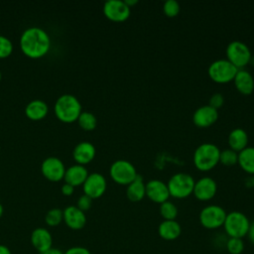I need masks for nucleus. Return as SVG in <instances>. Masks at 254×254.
I'll return each instance as SVG.
<instances>
[{
	"instance_id": "f257e3e1",
	"label": "nucleus",
	"mask_w": 254,
	"mask_h": 254,
	"mask_svg": "<svg viewBox=\"0 0 254 254\" xmlns=\"http://www.w3.org/2000/svg\"><path fill=\"white\" fill-rule=\"evenodd\" d=\"M20 45L24 54L30 58H40L49 51L50 38L43 29L33 27L22 34Z\"/></svg>"
},
{
	"instance_id": "f03ea898",
	"label": "nucleus",
	"mask_w": 254,
	"mask_h": 254,
	"mask_svg": "<svg viewBox=\"0 0 254 254\" xmlns=\"http://www.w3.org/2000/svg\"><path fill=\"white\" fill-rule=\"evenodd\" d=\"M219 148L209 142L200 144L193 153L194 166L202 172L213 169L219 163Z\"/></svg>"
},
{
	"instance_id": "7ed1b4c3",
	"label": "nucleus",
	"mask_w": 254,
	"mask_h": 254,
	"mask_svg": "<svg viewBox=\"0 0 254 254\" xmlns=\"http://www.w3.org/2000/svg\"><path fill=\"white\" fill-rule=\"evenodd\" d=\"M55 112L62 121L72 122L77 120L81 113V105L75 96L64 94L58 98L55 104Z\"/></svg>"
},
{
	"instance_id": "20e7f679",
	"label": "nucleus",
	"mask_w": 254,
	"mask_h": 254,
	"mask_svg": "<svg viewBox=\"0 0 254 254\" xmlns=\"http://www.w3.org/2000/svg\"><path fill=\"white\" fill-rule=\"evenodd\" d=\"M250 226V220L241 211H231L226 214L223 228L228 237L243 238L247 236Z\"/></svg>"
},
{
	"instance_id": "39448f33",
	"label": "nucleus",
	"mask_w": 254,
	"mask_h": 254,
	"mask_svg": "<svg viewBox=\"0 0 254 254\" xmlns=\"http://www.w3.org/2000/svg\"><path fill=\"white\" fill-rule=\"evenodd\" d=\"M193 178L187 173H177L173 175L167 183L170 196L185 198L190 195L194 188Z\"/></svg>"
},
{
	"instance_id": "423d86ee",
	"label": "nucleus",
	"mask_w": 254,
	"mask_h": 254,
	"mask_svg": "<svg viewBox=\"0 0 254 254\" xmlns=\"http://www.w3.org/2000/svg\"><path fill=\"white\" fill-rule=\"evenodd\" d=\"M238 68L228 60L219 59L210 64L207 69L209 77L217 83H226L234 79Z\"/></svg>"
},
{
	"instance_id": "0eeeda50",
	"label": "nucleus",
	"mask_w": 254,
	"mask_h": 254,
	"mask_svg": "<svg viewBox=\"0 0 254 254\" xmlns=\"http://www.w3.org/2000/svg\"><path fill=\"white\" fill-rule=\"evenodd\" d=\"M226 214L223 207L216 204H209L200 210L198 219L202 227L214 230L223 226Z\"/></svg>"
},
{
	"instance_id": "6e6552de",
	"label": "nucleus",
	"mask_w": 254,
	"mask_h": 254,
	"mask_svg": "<svg viewBox=\"0 0 254 254\" xmlns=\"http://www.w3.org/2000/svg\"><path fill=\"white\" fill-rule=\"evenodd\" d=\"M109 173L115 183L125 186L131 184L138 176L134 165L123 159L113 162L110 166Z\"/></svg>"
},
{
	"instance_id": "1a4fd4ad",
	"label": "nucleus",
	"mask_w": 254,
	"mask_h": 254,
	"mask_svg": "<svg viewBox=\"0 0 254 254\" xmlns=\"http://www.w3.org/2000/svg\"><path fill=\"white\" fill-rule=\"evenodd\" d=\"M226 57L238 69L247 65L251 59V51L246 44L240 41H232L226 47Z\"/></svg>"
},
{
	"instance_id": "9d476101",
	"label": "nucleus",
	"mask_w": 254,
	"mask_h": 254,
	"mask_svg": "<svg viewBox=\"0 0 254 254\" xmlns=\"http://www.w3.org/2000/svg\"><path fill=\"white\" fill-rule=\"evenodd\" d=\"M131 8L127 6L125 1L108 0L103 5V13L111 21L123 22L130 16Z\"/></svg>"
},
{
	"instance_id": "9b49d317",
	"label": "nucleus",
	"mask_w": 254,
	"mask_h": 254,
	"mask_svg": "<svg viewBox=\"0 0 254 254\" xmlns=\"http://www.w3.org/2000/svg\"><path fill=\"white\" fill-rule=\"evenodd\" d=\"M106 180L99 173L88 174L85 182L83 183L84 194L88 195L90 198L100 197L106 190Z\"/></svg>"
},
{
	"instance_id": "f8f14e48",
	"label": "nucleus",
	"mask_w": 254,
	"mask_h": 254,
	"mask_svg": "<svg viewBox=\"0 0 254 254\" xmlns=\"http://www.w3.org/2000/svg\"><path fill=\"white\" fill-rule=\"evenodd\" d=\"M216 190V182L210 177H202L194 183L192 193L198 200L207 201L215 195Z\"/></svg>"
},
{
	"instance_id": "ddd939ff",
	"label": "nucleus",
	"mask_w": 254,
	"mask_h": 254,
	"mask_svg": "<svg viewBox=\"0 0 254 254\" xmlns=\"http://www.w3.org/2000/svg\"><path fill=\"white\" fill-rule=\"evenodd\" d=\"M146 195L150 200L161 204L169 200L170 192L166 183L154 179L146 184Z\"/></svg>"
},
{
	"instance_id": "4468645a",
	"label": "nucleus",
	"mask_w": 254,
	"mask_h": 254,
	"mask_svg": "<svg viewBox=\"0 0 254 254\" xmlns=\"http://www.w3.org/2000/svg\"><path fill=\"white\" fill-rule=\"evenodd\" d=\"M218 119L217 109L211 107L210 105H202L198 107L192 115L193 123L200 128H205L211 126Z\"/></svg>"
},
{
	"instance_id": "2eb2a0df",
	"label": "nucleus",
	"mask_w": 254,
	"mask_h": 254,
	"mask_svg": "<svg viewBox=\"0 0 254 254\" xmlns=\"http://www.w3.org/2000/svg\"><path fill=\"white\" fill-rule=\"evenodd\" d=\"M42 172L47 179L51 181H60L64 177L65 169L61 159L57 157H49L42 163Z\"/></svg>"
},
{
	"instance_id": "dca6fc26",
	"label": "nucleus",
	"mask_w": 254,
	"mask_h": 254,
	"mask_svg": "<svg viewBox=\"0 0 254 254\" xmlns=\"http://www.w3.org/2000/svg\"><path fill=\"white\" fill-rule=\"evenodd\" d=\"M64 220L70 229L79 230L84 227L86 216L76 205H69L64 210Z\"/></svg>"
},
{
	"instance_id": "f3484780",
	"label": "nucleus",
	"mask_w": 254,
	"mask_h": 254,
	"mask_svg": "<svg viewBox=\"0 0 254 254\" xmlns=\"http://www.w3.org/2000/svg\"><path fill=\"white\" fill-rule=\"evenodd\" d=\"M31 243L38 252L43 253L53 247V237L48 229L38 227L31 234Z\"/></svg>"
},
{
	"instance_id": "a211bd4d",
	"label": "nucleus",
	"mask_w": 254,
	"mask_h": 254,
	"mask_svg": "<svg viewBox=\"0 0 254 254\" xmlns=\"http://www.w3.org/2000/svg\"><path fill=\"white\" fill-rule=\"evenodd\" d=\"M182 233V227L177 220H163L158 227L159 236L167 241L176 240Z\"/></svg>"
},
{
	"instance_id": "6ab92c4d",
	"label": "nucleus",
	"mask_w": 254,
	"mask_h": 254,
	"mask_svg": "<svg viewBox=\"0 0 254 254\" xmlns=\"http://www.w3.org/2000/svg\"><path fill=\"white\" fill-rule=\"evenodd\" d=\"M73 158L79 164H87L93 160L95 156V147L90 142H80L73 149Z\"/></svg>"
},
{
	"instance_id": "aec40b11",
	"label": "nucleus",
	"mask_w": 254,
	"mask_h": 254,
	"mask_svg": "<svg viewBox=\"0 0 254 254\" xmlns=\"http://www.w3.org/2000/svg\"><path fill=\"white\" fill-rule=\"evenodd\" d=\"M233 81L237 90L242 94L248 95L254 90V78L252 74L245 69H238Z\"/></svg>"
},
{
	"instance_id": "412c9836",
	"label": "nucleus",
	"mask_w": 254,
	"mask_h": 254,
	"mask_svg": "<svg viewBox=\"0 0 254 254\" xmlns=\"http://www.w3.org/2000/svg\"><path fill=\"white\" fill-rule=\"evenodd\" d=\"M88 176L87 170L82 165H73L69 167L64 173V180L66 184H69L72 187L79 186L83 184Z\"/></svg>"
},
{
	"instance_id": "4be33fe9",
	"label": "nucleus",
	"mask_w": 254,
	"mask_h": 254,
	"mask_svg": "<svg viewBox=\"0 0 254 254\" xmlns=\"http://www.w3.org/2000/svg\"><path fill=\"white\" fill-rule=\"evenodd\" d=\"M126 195L129 200L134 202L142 200L146 195V184L139 174L136 179L127 186Z\"/></svg>"
},
{
	"instance_id": "5701e85b",
	"label": "nucleus",
	"mask_w": 254,
	"mask_h": 254,
	"mask_svg": "<svg viewBox=\"0 0 254 254\" xmlns=\"http://www.w3.org/2000/svg\"><path fill=\"white\" fill-rule=\"evenodd\" d=\"M228 144L230 149L235 152H240L247 147L248 135L242 128H234L228 135Z\"/></svg>"
},
{
	"instance_id": "b1692460",
	"label": "nucleus",
	"mask_w": 254,
	"mask_h": 254,
	"mask_svg": "<svg viewBox=\"0 0 254 254\" xmlns=\"http://www.w3.org/2000/svg\"><path fill=\"white\" fill-rule=\"evenodd\" d=\"M238 164L243 171L254 175V147H246L238 152Z\"/></svg>"
},
{
	"instance_id": "393cba45",
	"label": "nucleus",
	"mask_w": 254,
	"mask_h": 254,
	"mask_svg": "<svg viewBox=\"0 0 254 254\" xmlns=\"http://www.w3.org/2000/svg\"><path fill=\"white\" fill-rule=\"evenodd\" d=\"M25 112L30 119L39 120L48 113V105L42 100H33L28 103Z\"/></svg>"
},
{
	"instance_id": "a878e982",
	"label": "nucleus",
	"mask_w": 254,
	"mask_h": 254,
	"mask_svg": "<svg viewBox=\"0 0 254 254\" xmlns=\"http://www.w3.org/2000/svg\"><path fill=\"white\" fill-rule=\"evenodd\" d=\"M179 210L177 205L170 200L160 204V214L164 220H176Z\"/></svg>"
},
{
	"instance_id": "bb28decb",
	"label": "nucleus",
	"mask_w": 254,
	"mask_h": 254,
	"mask_svg": "<svg viewBox=\"0 0 254 254\" xmlns=\"http://www.w3.org/2000/svg\"><path fill=\"white\" fill-rule=\"evenodd\" d=\"M77 121H78L79 126L82 129L87 130V131L93 130L97 124L95 115L88 111H81V113L79 114V116L77 118Z\"/></svg>"
},
{
	"instance_id": "cd10ccee",
	"label": "nucleus",
	"mask_w": 254,
	"mask_h": 254,
	"mask_svg": "<svg viewBox=\"0 0 254 254\" xmlns=\"http://www.w3.org/2000/svg\"><path fill=\"white\" fill-rule=\"evenodd\" d=\"M219 162L226 167L234 166L235 164L238 163V153L230 148L224 149L220 151Z\"/></svg>"
},
{
	"instance_id": "c85d7f7f",
	"label": "nucleus",
	"mask_w": 254,
	"mask_h": 254,
	"mask_svg": "<svg viewBox=\"0 0 254 254\" xmlns=\"http://www.w3.org/2000/svg\"><path fill=\"white\" fill-rule=\"evenodd\" d=\"M225 249L229 254H241L244 251V242L242 238L228 237Z\"/></svg>"
},
{
	"instance_id": "c756f323",
	"label": "nucleus",
	"mask_w": 254,
	"mask_h": 254,
	"mask_svg": "<svg viewBox=\"0 0 254 254\" xmlns=\"http://www.w3.org/2000/svg\"><path fill=\"white\" fill-rule=\"evenodd\" d=\"M63 219H64V211L60 208L50 209L45 216V221L50 226L59 225Z\"/></svg>"
},
{
	"instance_id": "7c9ffc66",
	"label": "nucleus",
	"mask_w": 254,
	"mask_h": 254,
	"mask_svg": "<svg viewBox=\"0 0 254 254\" xmlns=\"http://www.w3.org/2000/svg\"><path fill=\"white\" fill-rule=\"evenodd\" d=\"M163 10L168 17H175L179 14L181 6L180 3L176 0H167L163 5Z\"/></svg>"
},
{
	"instance_id": "2f4dec72",
	"label": "nucleus",
	"mask_w": 254,
	"mask_h": 254,
	"mask_svg": "<svg viewBox=\"0 0 254 254\" xmlns=\"http://www.w3.org/2000/svg\"><path fill=\"white\" fill-rule=\"evenodd\" d=\"M12 43L11 41L0 35V58H6L8 57L12 52Z\"/></svg>"
},
{
	"instance_id": "473e14b6",
	"label": "nucleus",
	"mask_w": 254,
	"mask_h": 254,
	"mask_svg": "<svg viewBox=\"0 0 254 254\" xmlns=\"http://www.w3.org/2000/svg\"><path fill=\"white\" fill-rule=\"evenodd\" d=\"M92 204V198H90L88 195L86 194H82L78 199H77V202H76V206L82 210L83 212L85 210H88L90 208Z\"/></svg>"
},
{
	"instance_id": "72a5a7b5",
	"label": "nucleus",
	"mask_w": 254,
	"mask_h": 254,
	"mask_svg": "<svg viewBox=\"0 0 254 254\" xmlns=\"http://www.w3.org/2000/svg\"><path fill=\"white\" fill-rule=\"evenodd\" d=\"M223 102H224L223 95L219 92H216V93H214L210 96L209 101H208V105H210L211 107H213L215 109H218L219 107H221L223 105Z\"/></svg>"
},
{
	"instance_id": "f704fd0d",
	"label": "nucleus",
	"mask_w": 254,
	"mask_h": 254,
	"mask_svg": "<svg viewBox=\"0 0 254 254\" xmlns=\"http://www.w3.org/2000/svg\"><path fill=\"white\" fill-rule=\"evenodd\" d=\"M64 254H91L90 251L82 246H73L68 248Z\"/></svg>"
},
{
	"instance_id": "c9c22d12",
	"label": "nucleus",
	"mask_w": 254,
	"mask_h": 254,
	"mask_svg": "<svg viewBox=\"0 0 254 254\" xmlns=\"http://www.w3.org/2000/svg\"><path fill=\"white\" fill-rule=\"evenodd\" d=\"M247 237L249 239V241L254 245V219L250 222V226H249V230L247 233Z\"/></svg>"
},
{
	"instance_id": "e433bc0d",
	"label": "nucleus",
	"mask_w": 254,
	"mask_h": 254,
	"mask_svg": "<svg viewBox=\"0 0 254 254\" xmlns=\"http://www.w3.org/2000/svg\"><path fill=\"white\" fill-rule=\"evenodd\" d=\"M62 192L64 193V194H65V195H70L72 192H73V187L72 186H70L69 184H64V185H63V187H62Z\"/></svg>"
},
{
	"instance_id": "4c0bfd02",
	"label": "nucleus",
	"mask_w": 254,
	"mask_h": 254,
	"mask_svg": "<svg viewBox=\"0 0 254 254\" xmlns=\"http://www.w3.org/2000/svg\"><path fill=\"white\" fill-rule=\"evenodd\" d=\"M41 254H64V252L59 249V248H56V247H51L50 249L46 250L45 252L41 253Z\"/></svg>"
},
{
	"instance_id": "58836bf2",
	"label": "nucleus",
	"mask_w": 254,
	"mask_h": 254,
	"mask_svg": "<svg viewBox=\"0 0 254 254\" xmlns=\"http://www.w3.org/2000/svg\"><path fill=\"white\" fill-rule=\"evenodd\" d=\"M245 185L248 188H253L254 187V175H250L245 179Z\"/></svg>"
},
{
	"instance_id": "ea45409f",
	"label": "nucleus",
	"mask_w": 254,
	"mask_h": 254,
	"mask_svg": "<svg viewBox=\"0 0 254 254\" xmlns=\"http://www.w3.org/2000/svg\"><path fill=\"white\" fill-rule=\"evenodd\" d=\"M0 254H12L11 250L3 244H0Z\"/></svg>"
},
{
	"instance_id": "a19ab883",
	"label": "nucleus",
	"mask_w": 254,
	"mask_h": 254,
	"mask_svg": "<svg viewBox=\"0 0 254 254\" xmlns=\"http://www.w3.org/2000/svg\"><path fill=\"white\" fill-rule=\"evenodd\" d=\"M125 3L127 4V6H129V7L131 8L133 5L137 4V3H138V1H137V0H126V1H125Z\"/></svg>"
},
{
	"instance_id": "79ce46f5",
	"label": "nucleus",
	"mask_w": 254,
	"mask_h": 254,
	"mask_svg": "<svg viewBox=\"0 0 254 254\" xmlns=\"http://www.w3.org/2000/svg\"><path fill=\"white\" fill-rule=\"evenodd\" d=\"M249 64H251L254 66V56H251V59H250Z\"/></svg>"
},
{
	"instance_id": "37998d69",
	"label": "nucleus",
	"mask_w": 254,
	"mask_h": 254,
	"mask_svg": "<svg viewBox=\"0 0 254 254\" xmlns=\"http://www.w3.org/2000/svg\"><path fill=\"white\" fill-rule=\"evenodd\" d=\"M2 214H3V206H2V204L0 203V217L2 216Z\"/></svg>"
},
{
	"instance_id": "c03bdc74",
	"label": "nucleus",
	"mask_w": 254,
	"mask_h": 254,
	"mask_svg": "<svg viewBox=\"0 0 254 254\" xmlns=\"http://www.w3.org/2000/svg\"><path fill=\"white\" fill-rule=\"evenodd\" d=\"M0 79H1V71H0Z\"/></svg>"
}]
</instances>
